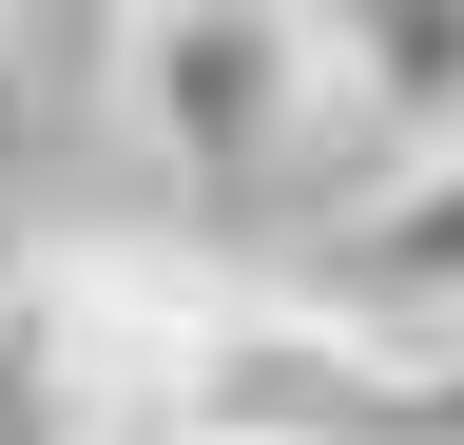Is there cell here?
<instances>
[{"mask_svg":"<svg viewBox=\"0 0 464 445\" xmlns=\"http://www.w3.org/2000/svg\"><path fill=\"white\" fill-rule=\"evenodd\" d=\"M116 117L174 194H271L348 117L329 0H116Z\"/></svg>","mask_w":464,"mask_h":445,"instance_id":"cell-1","label":"cell"},{"mask_svg":"<svg viewBox=\"0 0 464 445\" xmlns=\"http://www.w3.org/2000/svg\"><path fill=\"white\" fill-rule=\"evenodd\" d=\"M329 310L387 329V349H426V368H464V136L406 155V175L329 233Z\"/></svg>","mask_w":464,"mask_h":445,"instance_id":"cell-2","label":"cell"},{"mask_svg":"<svg viewBox=\"0 0 464 445\" xmlns=\"http://www.w3.org/2000/svg\"><path fill=\"white\" fill-rule=\"evenodd\" d=\"M329 39H348L368 117H445L464 97V0H329Z\"/></svg>","mask_w":464,"mask_h":445,"instance_id":"cell-3","label":"cell"},{"mask_svg":"<svg viewBox=\"0 0 464 445\" xmlns=\"http://www.w3.org/2000/svg\"><path fill=\"white\" fill-rule=\"evenodd\" d=\"M0 155H20V20H0Z\"/></svg>","mask_w":464,"mask_h":445,"instance_id":"cell-4","label":"cell"}]
</instances>
